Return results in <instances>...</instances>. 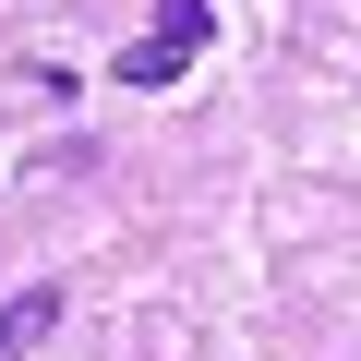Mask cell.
I'll return each instance as SVG.
<instances>
[{
    "instance_id": "6da1fadb",
    "label": "cell",
    "mask_w": 361,
    "mask_h": 361,
    "mask_svg": "<svg viewBox=\"0 0 361 361\" xmlns=\"http://www.w3.org/2000/svg\"><path fill=\"white\" fill-rule=\"evenodd\" d=\"M205 37H217V13H205V0H157V25L121 49V85H180Z\"/></svg>"
},
{
    "instance_id": "7a4b0ae2",
    "label": "cell",
    "mask_w": 361,
    "mask_h": 361,
    "mask_svg": "<svg viewBox=\"0 0 361 361\" xmlns=\"http://www.w3.org/2000/svg\"><path fill=\"white\" fill-rule=\"evenodd\" d=\"M37 337H61V277H37V289L0 301V361H25Z\"/></svg>"
}]
</instances>
